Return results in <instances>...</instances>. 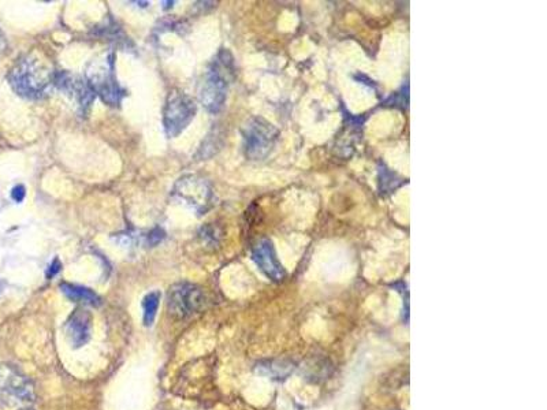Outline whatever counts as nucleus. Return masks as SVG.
<instances>
[{
    "instance_id": "obj_1",
    "label": "nucleus",
    "mask_w": 547,
    "mask_h": 410,
    "mask_svg": "<svg viewBox=\"0 0 547 410\" xmlns=\"http://www.w3.org/2000/svg\"><path fill=\"white\" fill-rule=\"evenodd\" d=\"M56 70L52 62L38 51L21 56L7 75L14 92L30 100L42 99L54 86Z\"/></svg>"
},
{
    "instance_id": "obj_2",
    "label": "nucleus",
    "mask_w": 547,
    "mask_h": 410,
    "mask_svg": "<svg viewBox=\"0 0 547 410\" xmlns=\"http://www.w3.org/2000/svg\"><path fill=\"white\" fill-rule=\"evenodd\" d=\"M235 77L234 58L229 49H220L214 58L199 88V100L210 114H219L227 100L230 82Z\"/></svg>"
},
{
    "instance_id": "obj_3",
    "label": "nucleus",
    "mask_w": 547,
    "mask_h": 410,
    "mask_svg": "<svg viewBox=\"0 0 547 410\" xmlns=\"http://www.w3.org/2000/svg\"><path fill=\"white\" fill-rule=\"evenodd\" d=\"M85 81L95 95L109 107H119L126 91L122 88L115 75V52L109 49L99 55L86 66Z\"/></svg>"
},
{
    "instance_id": "obj_4",
    "label": "nucleus",
    "mask_w": 547,
    "mask_h": 410,
    "mask_svg": "<svg viewBox=\"0 0 547 410\" xmlns=\"http://www.w3.org/2000/svg\"><path fill=\"white\" fill-rule=\"evenodd\" d=\"M241 134L244 155L253 162H260L270 156L279 137L277 127L260 116L248 119L241 129Z\"/></svg>"
},
{
    "instance_id": "obj_5",
    "label": "nucleus",
    "mask_w": 547,
    "mask_h": 410,
    "mask_svg": "<svg viewBox=\"0 0 547 410\" xmlns=\"http://www.w3.org/2000/svg\"><path fill=\"white\" fill-rule=\"evenodd\" d=\"M197 112V104L192 96L181 89H171L163 107V127L169 138L178 137Z\"/></svg>"
},
{
    "instance_id": "obj_6",
    "label": "nucleus",
    "mask_w": 547,
    "mask_h": 410,
    "mask_svg": "<svg viewBox=\"0 0 547 410\" xmlns=\"http://www.w3.org/2000/svg\"><path fill=\"white\" fill-rule=\"evenodd\" d=\"M173 199L187 205L199 215H204L214 204V192L207 179L194 174L181 176L171 190Z\"/></svg>"
},
{
    "instance_id": "obj_7",
    "label": "nucleus",
    "mask_w": 547,
    "mask_h": 410,
    "mask_svg": "<svg viewBox=\"0 0 547 410\" xmlns=\"http://www.w3.org/2000/svg\"><path fill=\"white\" fill-rule=\"evenodd\" d=\"M205 294L199 286L187 282L171 286L167 293V312L175 320H183L199 313L205 305Z\"/></svg>"
},
{
    "instance_id": "obj_8",
    "label": "nucleus",
    "mask_w": 547,
    "mask_h": 410,
    "mask_svg": "<svg viewBox=\"0 0 547 410\" xmlns=\"http://www.w3.org/2000/svg\"><path fill=\"white\" fill-rule=\"evenodd\" d=\"M35 401V387L24 374L8 364H0V402L28 405Z\"/></svg>"
},
{
    "instance_id": "obj_9",
    "label": "nucleus",
    "mask_w": 547,
    "mask_h": 410,
    "mask_svg": "<svg viewBox=\"0 0 547 410\" xmlns=\"http://www.w3.org/2000/svg\"><path fill=\"white\" fill-rule=\"evenodd\" d=\"M54 86L62 93H65L72 102H75L81 116L89 112L96 95L84 78L67 71H56Z\"/></svg>"
},
{
    "instance_id": "obj_10",
    "label": "nucleus",
    "mask_w": 547,
    "mask_h": 410,
    "mask_svg": "<svg viewBox=\"0 0 547 410\" xmlns=\"http://www.w3.org/2000/svg\"><path fill=\"white\" fill-rule=\"evenodd\" d=\"M251 259L255 261L260 271L272 282H282L286 277V270L278 260L274 243L268 238H261L253 245Z\"/></svg>"
},
{
    "instance_id": "obj_11",
    "label": "nucleus",
    "mask_w": 547,
    "mask_h": 410,
    "mask_svg": "<svg viewBox=\"0 0 547 410\" xmlns=\"http://www.w3.org/2000/svg\"><path fill=\"white\" fill-rule=\"evenodd\" d=\"M90 331H92L90 312L84 307L75 308L65 324V332L69 342L72 343L73 347L78 349L88 343L90 339Z\"/></svg>"
},
{
    "instance_id": "obj_12",
    "label": "nucleus",
    "mask_w": 547,
    "mask_h": 410,
    "mask_svg": "<svg viewBox=\"0 0 547 410\" xmlns=\"http://www.w3.org/2000/svg\"><path fill=\"white\" fill-rule=\"evenodd\" d=\"M59 287L60 291L73 302H81L84 305H92V307H97L102 304V298L97 296L93 290L88 289V287L67 283V282H62Z\"/></svg>"
},
{
    "instance_id": "obj_13",
    "label": "nucleus",
    "mask_w": 547,
    "mask_h": 410,
    "mask_svg": "<svg viewBox=\"0 0 547 410\" xmlns=\"http://www.w3.org/2000/svg\"><path fill=\"white\" fill-rule=\"evenodd\" d=\"M260 372L263 375H267L272 379H286L289 375L293 372L294 364L288 361V360H275V361H267L260 364L257 367Z\"/></svg>"
},
{
    "instance_id": "obj_14",
    "label": "nucleus",
    "mask_w": 547,
    "mask_h": 410,
    "mask_svg": "<svg viewBox=\"0 0 547 410\" xmlns=\"http://www.w3.org/2000/svg\"><path fill=\"white\" fill-rule=\"evenodd\" d=\"M95 34L99 37H106L109 40H112L118 45L126 44L129 41V37L125 36V33L122 32V29L116 25L114 19H109L103 24V26H97L95 29Z\"/></svg>"
},
{
    "instance_id": "obj_15",
    "label": "nucleus",
    "mask_w": 547,
    "mask_h": 410,
    "mask_svg": "<svg viewBox=\"0 0 547 410\" xmlns=\"http://www.w3.org/2000/svg\"><path fill=\"white\" fill-rule=\"evenodd\" d=\"M160 291H150L146 294L143 300V321L144 326L150 327L155 321V317L157 314L159 309V302H160Z\"/></svg>"
},
{
    "instance_id": "obj_16",
    "label": "nucleus",
    "mask_w": 547,
    "mask_h": 410,
    "mask_svg": "<svg viewBox=\"0 0 547 410\" xmlns=\"http://www.w3.org/2000/svg\"><path fill=\"white\" fill-rule=\"evenodd\" d=\"M222 230L219 229L215 224H207L204 227H201L199 231V238L203 242V245L208 247H215L219 245V242L222 239Z\"/></svg>"
},
{
    "instance_id": "obj_17",
    "label": "nucleus",
    "mask_w": 547,
    "mask_h": 410,
    "mask_svg": "<svg viewBox=\"0 0 547 410\" xmlns=\"http://www.w3.org/2000/svg\"><path fill=\"white\" fill-rule=\"evenodd\" d=\"M328 369H331V367L328 365V362L327 361L325 362L318 361V364H313L312 367H305V371H308L307 372L308 377H315L316 380H319L320 377L326 379L327 376H330V371H328Z\"/></svg>"
},
{
    "instance_id": "obj_18",
    "label": "nucleus",
    "mask_w": 547,
    "mask_h": 410,
    "mask_svg": "<svg viewBox=\"0 0 547 410\" xmlns=\"http://www.w3.org/2000/svg\"><path fill=\"white\" fill-rule=\"evenodd\" d=\"M164 237H166L164 230L162 227H155V229H152L146 234V237H145V243L150 247L156 246V245H159L164 239Z\"/></svg>"
},
{
    "instance_id": "obj_19",
    "label": "nucleus",
    "mask_w": 547,
    "mask_h": 410,
    "mask_svg": "<svg viewBox=\"0 0 547 410\" xmlns=\"http://www.w3.org/2000/svg\"><path fill=\"white\" fill-rule=\"evenodd\" d=\"M60 270H62V263H60V260L58 259V257H55L54 261H52V263L48 266V268H47L45 276H47V279H52V277H55L58 273H59Z\"/></svg>"
},
{
    "instance_id": "obj_20",
    "label": "nucleus",
    "mask_w": 547,
    "mask_h": 410,
    "mask_svg": "<svg viewBox=\"0 0 547 410\" xmlns=\"http://www.w3.org/2000/svg\"><path fill=\"white\" fill-rule=\"evenodd\" d=\"M25 194H26V190H25V186H22V185H17V186L12 187L11 199L15 203H22L25 199Z\"/></svg>"
},
{
    "instance_id": "obj_21",
    "label": "nucleus",
    "mask_w": 547,
    "mask_h": 410,
    "mask_svg": "<svg viewBox=\"0 0 547 410\" xmlns=\"http://www.w3.org/2000/svg\"><path fill=\"white\" fill-rule=\"evenodd\" d=\"M8 47V42H7V37L4 34V32L1 31L0 28V52H4Z\"/></svg>"
},
{
    "instance_id": "obj_22",
    "label": "nucleus",
    "mask_w": 547,
    "mask_h": 410,
    "mask_svg": "<svg viewBox=\"0 0 547 410\" xmlns=\"http://www.w3.org/2000/svg\"><path fill=\"white\" fill-rule=\"evenodd\" d=\"M163 4H164V10H167V8H170V7H173V4H174V1H163Z\"/></svg>"
},
{
    "instance_id": "obj_23",
    "label": "nucleus",
    "mask_w": 547,
    "mask_h": 410,
    "mask_svg": "<svg viewBox=\"0 0 547 410\" xmlns=\"http://www.w3.org/2000/svg\"><path fill=\"white\" fill-rule=\"evenodd\" d=\"M19 410H33V409H30V408H22V409H19Z\"/></svg>"
}]
</instances>
